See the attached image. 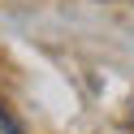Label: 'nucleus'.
<instances>
[{
  "label": "nucleus",
  "instance_id": "f257e3e1",
  "mask_svg": "<svg viewBox=\"0 0 134 134\" xmlns=\"http://www.w3.org/2000/svg\"><path fill=\"white\" fill-rule=\"evenodd\" d=\"M0 134H22V130H18V125H13V117H9V113H4V108H0Z\"/></svg>",
  "mask_w": 134,
  "mask_h": 134
}]
</instances>
